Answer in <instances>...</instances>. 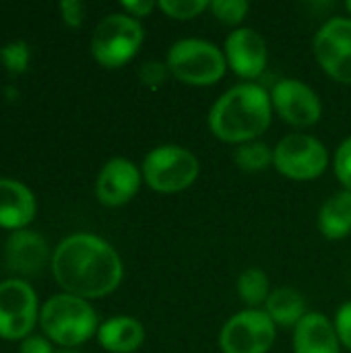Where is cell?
<instances>
[{
	"label": "cell",
	"instance_id": "16",
	"mask_svg": "<svg viewBox=\"0 0 351 353\" xmlns=\"http://www.w3.org/2000/svg\"><path fill=\"white\" fill-rule=\"evenodd\" d=\"M294 353H341L335 323L323 312H308L294 327Z\"/></svg>",
	"mask_w": 351,
	"mask_h": 353
},
{
	"label": "cell",
	"instance_id": "6",
	"mask_svg": "<svg viewBox=\"0 0 351 353\" xmlns=\"http://www.w3.org/2000/svg\"><path fill=\"white\" fill-rule=\"evenodd\" d=\"M145 29L141 21L126 12H112L103 17L91 37V54L103 68H122L141 50Z\"/></svg>",
	"mask_w": 351,
	"mask_h": 353
},
{
	"label": "cell",
	"instance_id": "1",
	"mask_svg": "<svg viewBox=\"0 0 351 353\" xmlns=\"http://www.w3.org/2000/svg\"><path fill=\"white\" fill-rule=\"evenodd\" d=\"M52 275L64 294L95 300L118 290L124 265L116 248L87 232L66 236L52 252Z\"/></svg>",
	"mask_w": 351,
	"mask_h": 353
},
{
	"label": "cell",
	"instance_id": "20",
	"mask_svg": "<svg viewBox=\"0 0 351 353\" xmlns=\"http://www.w3.org/2000/svg\"><path fill=\"white\" fill-rule=\"evenodd\" d=\"M236 290L240 300L248 306V308H259L261 304L267 302V298L271 296V283L265 271L250 267L246 271L240 273L238 281H236Z\"/></svg>",
	"mask_w": 351,
	"mask_h": 353
},
{
	"label": "cell",
	"instance_id": "3",
	"mask_svg": "<svg viewBox=\"0 0 351 353\" xmlns=\"http://www.w3.org/2000/svg\"><path fill=\"white\" fill-rule=\"evenodd\" d=\"M39 327L52 343L60 347H77L97 335L99 321L89 300L56 294L41 306Z\"/></svg>",
	"mask_w": 351,
	"mask_h": 353
},
{
	"label": "cell",
	"instance_id": "9",
	"mask_svg": "<svg viewBox=\"0 0 351 353\" xmlns=\"http://www.w3.org/2000/svg\"><path fill=\"white\" fill-rule=\"evenodd\" d=\"M277 337V327L261 308H246L234 314L219 333L223 353H267Z\"/></svg>",
	"mask_w": 351,
	"mask_h": 353
},
{
	"label": "cell",
	"instance_id": "25",
	"mask_svg": "<svg viewBox=\"0 0 351 353\" xmlns=\"http://www.w3.org/2000/svg\"><path fill=\"white\" fill-rule=\"evenodd\" d=\"M333 168H335V176L337 180L343 184V190L351 192V137H348L335 151V159H333Z\"/></svg>",
	"mask_w": 351,
	"mask_h": 353
},
{
	"label": "cell",
	"instance_id": "14",
	"mask_svg": "<svg viewBox=\"0 0 351 353\" xmlns=\"http://www.w3.org/2000/svg\"><path fill=\"white\" fill-rule=\"evenodd\" d=\"M48 261L52 263L50 246L37 232L19 230L8 236L4 244V263L12 273L33 277L48 265Z\"/></svg>",
	"mask_w": 351,
	"mask_h": 353
},
{
	"label": "cell",
	"instance_id": "13",
	"mask_svg": "<svg viewBox=\"0 0 351 353\" xmlns=\"http://www.w3.org/2000/svg\"><path fill=\"white\" fill-rule=\"evenodd\" d=\"M143 184V172L126 157H112L99 170L95 182L97 201L106 207H122L130 203Z\"/></svg>",
	"mask_w": 351,
	"mask_h": 353
},
{
	"label": "cell",
	"instance_id": "8",
	"mask_svg": "<svg viewBox=\"0 0 351 353\" xmlns=\"http://www.w3.org/2000/svg\"><path fill=\"white\" fill-rule=\"evenodd\" d=\"M39 302L35 290L25 279L0 283V339L23 341L39 323Z\"/></svg>",
	"mask_w": 351,
	"mask_h": 353
},
{
	"label": "cell",
	"instance_id": "24",
	"mask_svg": "<svg viewBox=\"0 0 351 353\" xmlns=\"http://www.w3.org/2000/svg\"><path fill=\"white\" fill-rule=\"evenodd\" d=\"M209 10L219 23L236 27L246 19L250 4L246 0H211Z\"/></svg>",
	"mask_w": 351,
	"mask_h": 353
},
{
	"label": "cell",
	"instance_id": "11",
	"mask_svg": "<svg viewBox=\"0 0 351 353\" xmlns=\"http://www.w3.org/2000/svg\"><path fill=\"white\" fill-rule=\"evenodd\" d=\"M273 112L294 128H310L323 118L319 93L300 79H281L271 89Z\"/></svg>",
	"mask_w": 351,
	"mask_h": 353
},
{
	"label": "cell",
	"instance_id": "21",
	"mask_svg": "<svg viewBox=\"0 0 351 353\" xmlns=\"http://www.w3.org/2000/svg\"><path fill=\"white\" fill-rule=\"evenodd\" d=\"M232 159L238 165V170L257 174L273 165V147H269L263 141H250V143L238 145L234 149Z\"/></svg>",
	"mask_w": 351,
	"mask_h": 353
},
{
	"label": "cell",
	"instance_id": "30",
	"mask_svg": "<svg viewBox=\"0 0 351 353\" xmlns=\"http://www.w3.org/2000/svg\"><path fill=\"white\" fill-rule=\"evenodd\" d=\"M155 2H151V0H124L122 2V8H124V12L126 14H130L132 19H143V17H147V14H151L153 10H155Z\"/></svg>",
	"mask_w": 351,
	"mask_h": 353
},
{
	"label": "cell",
	"instance_id": "28",
	"mask_svg": "<svg viewBox=\"0 0 351 353\" xmlns=\"http://www.w3.org/2000/svg\"><path fill=\"white\" fill-rule=\"evenodd\" d=\"M335 331L341 341V347L351 352V302H345L335 314Z\"/></svg>",
	"mask_w": 351,
	"mask_h": 353
},
{
	"label": "cell",
	"instance_id": "29",
	"mask_svg": "<svg viewBox=\"0 0 351 353\" xmlns=\"http://www.w3.org/2000/svg\"><path fill=\"white\" fill-rule=\"evenodd\" d=\"M19 353H56L52 350V341L48 337L39 335H29L27 339L21 341Z\"/></svg>",
	"mask_w": 351,
	"mask_h": 353
},
{
	"label": "cell",
	"instance_id": "2",
	"mask_svg": "<svg viewBox=\"0 0 351 353\" xmlns=\"http://www.w3.org/2000/svg\"><path fill=\"white\" fill-rule=\"evenodd\" d=\"M273 120L271 93L259 83L230 87L209 110V130L223 143L244 145L259 141Z\"/></svg>",
	"mask_w": 351,
	"mask_h": 353
},
{
	"label": "cell",
	"instance_id": "18",
	"mask_svg": "<svg viewBox=\"0 0 351 353\" xmlns=\"http://www.w3.org/2000/svg\"><path fill=\"white\" fill-rule=\"evenodd\" d=\"M319 230L327 240H345L351 234V192L331 194L319 211Z\"/></svg>",
	"mask_w": 351,
	"mask_h": 353
},
{
	"label": "cell",
	"instance_id": "32",
	"mask_svg": "<svg viewBox=\"0 0 351 353\" xmlns=\"http://www.w3.org/2000/svg\"><path fill=\"white\" fill-rule=\"evenodd\" d=\"M58 353H74V352H70V350H62V352H58Z\"/></svg>",
	"mask_w": 351,
	"mask_h": 353
},
{
	"label": "cell",
	"instance_id": "17",
	"mask_svg": "<svg viewBox=\"0 0 351 353\" xmlns=\"http://www.w3.org/2000/svg\"><path fill=\"white\" fill-rule=\"evenodd\" d=\"M95 337L106 352L132 353L145 341V327L132 316H112L99 325Z\"/></svg>",
	"mask_w": 351,
	"mask_h": 353
},
{
	"label": "cell",
	"instance_id": "5",
	"mask_svg": "<svg viewBox=\"0 0 351 353\" xmlns=\"http://www.w3.org/2000/svg\"><path fill=\"white\" fill-rule=\"evenodd\" d=\"M143 182L163 194H176L190 188L199 174V157L182 145H159L151 149L143 159Z\"/></svg>",
	"mask_w": 351,
	"mask_h": 353
},
{
	"label": "cell",
	"instance_id": "26",
	"mask_svg": "<svg viewBox=\"0 0 351 353\" xmlns=\"http://www.w3.org/2000/svg\"><path fill=\"white\" fill-rule=\"evenodd\" d=\"M170 74V68L166 62H159V60H147L141 68H139V79L145 87H161L166 83Z\"/></svg>",
	"mask_w": 351,
	"mask_h": 353
},
{
	"label": "cell",
	"instance_id": "4",
	"mask_svg": "<svg viewBox=\"0 0 351 353\" xmlns=\"http://www.w3.org/2000/svg\"><path fill=\"white\" fill-rule=\"evenodd\" d=\"M166 64L176 81L190 87H211L228 70L223 50L199 37H184L172 43Z\"/></svg>",
	"mask_w": 351,
	"mask_h": 353
},
{
	"label": "cell",
	"instance_id": "15",
	"mask_svg": "<svg viewBox=\"0 0 351 353\" xmlns=\"http://www.w3.org/2000/svg\"><path fill=\"white\" fill-rule=\"evenodd\" d=\"M35 213L37 201L31 188L14 178H0V228L10 234L27 230Z\"/></svg>",
	"mask_w": 351,
	"mask_h": 353
},
{
	"label": "cell",
	"instance_id": "31",
	"mask_svg": "<svg viewBox=\"0 0 351 353\" xmlns=\"http://www.w3.org/2000/svg\"><path fill=\"white\" fill-rule=\"evenodd\" d=\"M345 8H348V12L351 14V0H348V2H345Z\"/></svg>",
	"mask_w": 351,
	"mask_h": 353
},
{
	"label": "cell",
	"instance_id": "19",
	"mask_svg": "<svg viewBox=\"0 0 351 353\" xmlns=\"http://www.w3.org/2000/svg\"><path fill=\"white\" fill-rule=\"evenodd\" d=\"M265 312L275 323V327L294 329L306 314V300L294 288H277L265 302Z\"/></svg>",
	"mask_w": 351,
	"mask_h": 353
},
{
	"label": "cell",
	"instance_id": "10",
	"mask_svg": "<svg viewBox=\"0 0 351 353\" xmlns=\"http://www.w3.org/2000/svg\"><path fill=\"white\" fill-rule=\"evenodd\" d=\"M319 66L341 85H351V19L333 17L321 25L312 39Z\"/></svg>",
	"mask_w": 351,
	"mask_h": 353
},
{
	"label": "cell",
	"instance_id": "7",
	"mask_svg": "<svg viewBox=\"0 0 351 353\" xmlns=\"http://www.w3.org/2000/svg\"><path fill=\"white\" fill-rule=\"evenodd\" d=\"M329 149L306 132H292L273 147V168L296 182L321 178L329 168Z\"/></svg>",
	"mask_w": 351,
	"mask_h": 353
},
{
	"label": "cell",
	"instance_id": "22",
	"mask_svg": "<svg viewBox=\"0 0 351 353\" xmlns=\"http://www.w3.org/2000/svg\"><path fill=\"white\" fill-rule=\"evenodd\" d=\"M0 62L8 74H21L29 68L31 62V48L23 39L8 41L0 48Z\"/></svg>",
	"mask_w": 351,
	"mask_h": 353
},
{
	"label": "cell",
	"instance_id": "27",
	"mask_svg": "<svg viewBox=\"0 0 351 353\" xmlns=\"http://www.w3.org/2000/svg\"><path fill=\"white\" fill-rule=\"evenodd\" d=\"M58 8H60L62 21L68 27L77 29V27L83 25V21H85V4L81 0H62Z\"/></svg>",
	"mask_w": 351,
	"mask_h": 353
},
{
	"label": "cell",
	"instance_id": "23",
	"mask_svg": "<svg viewBox=\"0 0 351 353\" xmlns=\"http://www.w3.org/2000/svg\"><path fill=\"white\" fill-rule=\"evenodd\" d=\"M211 0H159L157 8L176 21H190L201 12L209 10Z\"/></svg>",
	"mask_w": 351,
	"mask_h": 353
},
{
	"label": "cell",
	"instance_id": "12",
	"mask_svg": "<svg viewBox=\"0 0 351 353\" xmlns=\"http://www.w3.org/2000/svg\"><path fill=\"white\" fill-rule=\"evenodd\" d=\"M228 68L244 81L259 79L269 62V48L265 37L250 27H238L225 37L223 46Z\"/></svg>",
	"mask_w": 351,
	"mask_h": 353
}]
</instances>
